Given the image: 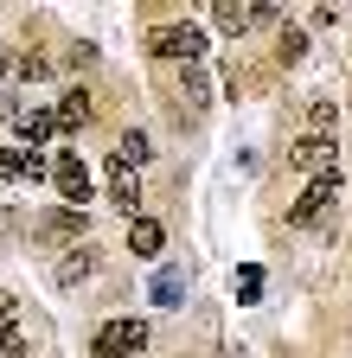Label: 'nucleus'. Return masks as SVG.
Instances as JSON below:
<instances>
[{
	"label": "nucleus",
	"mask_w": 352,
	"mask_h": 358,
	"mask_svg": "<svg viewBox=\"0 0 352 358\" xmlns=\"http://www.w3.org/2000/svg\"><path fill=\"white\" fill-rule=\"evenodd\" d=\"M20 134H26V148L38 154V148H45V141H52V134H58V122H52V109H26V115H20Z\"/></svg>",
	"instance_id": "11"
},
{
	"label": "nucleus",
	"mask_w": 352,
	"mask_h": 358,
	"mask_svg": "<svg viewBox=\"0 0 352 358\" xmlns=\"http://www.w3.org/2000/svg\"><path fill=\"white\" fill-rule=\"evenodd\" d=\"M13 179H26V148H7V154H0V186H13Z\"/></svg>",
	"instance_id": "16"
},
{
	"label": "nucleus",
	"mask_w": 352,
	"mask_h": 358,
	"mask_svg": "<svg viewBox=\"0 0 352 358\" xmlns=\"http://www.w3.org/2000/svg\"><path fill=\"white\" fill-rule=\"evenodd\" d=\"M128 250L135 256H160V224L154 217H128Z\"/></svg>",
	"instance_id": "13"
},
{
	"label": "nucleus",
	"mask_w": 352,
	"mask_h": 358,
	"mask_svg": "<svg viewBox=\"0 0 352 358\" xmlns=\"http://www.w3.org/2000/svg\"><path fill=\"white\" fill-rule=\"evenodd\" d=\"M52 186H58V199L71 205V211H83V199H90V166H83V154H58L52 160Z\"/></svg>",
	"instance_id": "3"
},
{
	"label": "nucleus",
	"mask_w": 352,
	"mask_h": 358,
	"mask_svg": "<svg viewBox=\"0 0 352 358\" xmlns=\"http://www.w3.org/2000/svg\"><path fill=\"white\" fill-rule=\"evenodd\" d=\"M26 352V333H20V301L0 294V358H20Z\"/></svg>",
	"instance_id": "8"
},
{
	"label": "nucleus",
	"mask_w": 352,
	"mask_h": 358,
	"mask_svg": "<svg viewBox=\"0 0 352 358\" xmlns=\"http://www.w3.org/2000/svg\"><path fill=\"white\" fill-rule=\"evenodd\" d=\"M90 268H97V250H90V243H77V250L58 262V288H77L83 275H90Z\"/></svg>",
	"instance_id": "12"
},
{
	"label": "nucleus",
	"mask_w": 352,
	"mask_h": 358,
	"mask_svg": "<svg viewBox=\"0 0 352 358\" xmlns=\"http://www.w3.org/2000/svg\"><path fill=\"white\" fill-rule=\"evenodd\" d=\"M333 154H339V141H333V134H314V128H307L301 134V141L288 148V160L307 173V179H321V173H333Z\"/></svg>",
	"instance_id": "5"
},
{
	"label": "nucleus",
	"mask_w": 352,
	"mask_h": 358,
	"mask_svg": "<svg viewBox=\"0 0 352 358\" xmlns=\"http://www.w3.org/2000/svg\"><path fill=\"white\" fill-rule=\"evenodd\" d=\"M148 154H154V148H148V134H141V128H128L122 141H115V166H128V173H135Z\"/></svg>",
	"instance_id": "14"
},
{
	"label": "nucleus",
	"mask_w": 352,
	"mask_h": 358,
	"mask_svg": "<svg viewBox=\"0 0 352 358\" xmlns=\"http://www.w3.org/2000/svg\"><path fill=\"white\" fill-rule=\"evenodd\" d=\"M301 52H307V38H301V32H282V64H295Z\"/></svg>",
	"instance_id": "17"
},
{
	"label": "nucleus",
	"mask_w": 352,
	"mask_h": 358,
	"mask_svg": "<svg viewBox=\"0 0 352 358\" xmlns=\"http://www.w3.org/2000/svg\"><path fill=\"white\" fill-rule=\"evenodd\" d=\"M180 294H186V275H180V268H160V275H154V301L180 307Z\"/></svg>",
	"instance_id": "15"
},
{
	"label": "nucleus",
	"mask_w": 352,
	"mask_h": 358,
	"mask_svg": "<svg viewBox=\"0 0 352 358\" xmlns=\"http://www.w3.org/2000/svg\"><path fill=\"white\" fill-rule=\"evenodd\" d=\"M38 237H45V243H83V237H90V224H83V211H45V217H38Z\"/></svg>",
	"instance_id": "7"
},
{
	"label": "nucleus",
	"mask_w": 352,
	"mask_h": 358,
	"mask_svg": "<svg viewBox=\"0 0 352 358\" xmlns=\"http://www.w3.org/2000/svg\"><path fill=\"white\" fill-rule=\"evenodd\" d=\"M256 288H262V275H256V268H244V275H237V294H244V301H256Z\"/></svg>",
	"instance_id": "18"
},
{
	"label": "nucleus",
	"mask_w": 352,
	"mask_h": 358,
	"mask_svg": "<svg viewBox=\"0 0 352 358\" xmlns=\"http://www.w3.org/2000/svg\"><path fill=\"white\" fill-rule=\"evenodd\" d=\"M211 20L225 26V32H250V26H276L282 13H276V7H237V0H218Z\"/></svg>",
	"instance_id": "6"
},
{
	"label": "nucleus",
	"mask_w": 352,
	"mask_h": 358,
	"mask_svg": "<svg viewBox=\"0 0 352 358\" xmlns=\"http://www.w3.org/2000/svg\"><path fill=\"white\" fill-rule=\"evenodd\" d=\"M90 352H97V358H135V352H148V320H135V313L103 320V327L90 333Z\"/></svg>",
	"instance_id": "1"
},
{
	"label": "nucleus",
	"mask_w": 352,
	"mask_h": 358,
	"mask_svg": "<svg viewBox=\"0 0 352 358\" xmlns=\"http://www.w3.org/2000/svg\"><path fill=\"white\" fill-rule=\"evenodd\" d=\"M52 122H58V134H77L83 122H90V96H83V90H64V103L52 109Z\"/></svg>",
	"instance_id": "10"
},
{
	"label": "nucleus",
	"mask_w": 352,
	"mask_h": 358,
	"mask_svg": "<svg viewBox=\"0 0 352 358\" xmlns=\"http://www.w3.org/2000/svg\"><path fill=\"white\" fill-rule=\"evenodd\" d=\"M148 52H154V58H186V64H192V58L205 52V32H199V26H154V32H148Z\"/></svg>",
	"instance_id": "4"
},
{
	"label": "nucleus",
	"mask_w": 352,
	"mask_h": 358,
	"mask_svg": "<svg viewBox=\"0 0 352 358\" xmlns=\"http://www.w3.org/2000/svg\"><path fill=\"white\" fill-rule=\"evenodd\" d=\"M333 199H339V166L321 173V179H307V192L288 205V224H301V231H307V224H321V217L333 211Z\"/></svg>",
	"instance_id": "2"
},
{
	"label": "nucleus",
	"mask_w": 352,
	"mask_h": 358,
	"mask_svg": "<svg viewBox=\"0 0 352 358\" xmlns=\"http://www.w3.org/2000/svg\"><path fill=\"white\" fill-rule=\"evenodd\" d=\"M7 64H13V52H0V77H7Z\"/></svg>",
	"instance_id": "19"
},
{
	"label": "nucleus",
	"mask_w": 352,
	"mask_h": 358,
	"mask_svg": "<svg viewBox=\"0 0 352 358\" xmlns=\"http://www.w3.org/2000/svg\"><path fill=\"white\" fill-rule=\"evenodd\" d=\"M109 205H122L128 217L141 211V179L128 173V166H109Z\"/></svg>",
	"instance_id": "9"
}]
</instances>
